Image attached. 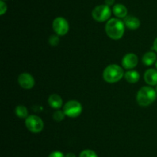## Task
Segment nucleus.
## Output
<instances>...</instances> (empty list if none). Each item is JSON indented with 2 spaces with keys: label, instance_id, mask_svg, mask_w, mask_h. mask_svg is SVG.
<instances>
[{
  "label": "nucleus",
  "instance_id": "1",
  "mask_svg": "<svg viewBox=\"0 0 157 157\" xmlns=\"http://www.w3.org/2000/svg\"><path fill=\"white\" fill-rule=\"evenodd\" d=\"M106 33L110 38L114 40L120 39L125 32V24L118 18H110L105 26Z\"/></svg>",
  "mask_w": 157,
  "mask_h": 157
},
{
  "label": "nucleus",
  "instance_id": "2",
  "mask_svg": "<svg viewBox=\"0 0 157 157\" xmlns=\"http://www.w3.org/2000/svg\"><path fill=\"white\" fill-rule=\"evenodd\" d=\"M156 99V92L150 86H144L137 92L136 100L140 106H147L151 105Z\"/></svg>",
  "mask_w": 157,
  "mask_h": 157
},
{
  "label": "nucleus",
  "instance_id": "3",
  "mask_svg": "<svg viewBox=\"0 0 157 157\" xmlns=\"http://www.w3.org/2000/svg\"><path fill=\"white\" fill-rule=\"evenodd\" d=\"M124 70L120 66L116 64L109 65L103 72V78L109 83H114L120 81L124 76Z\"/></svg>",
  "mask_w": 157,
  "mask_h": 157
},
{
  "label": "nucleus",
  "instance_id": "4",
  "mask_svg": "<svg viewBox=\"0 0 157 157\" xmlns=\"http://www.w3.org/2000/svg\"><path fill=\"white\" fill-rule=\"evenodd\" d=\"M111 15V10L110 6L107 5H101L94 9L92 11V17L97 22H103L110 18Z\"/></svg>",
  "mask_w": 157,
  "mask_h": 157
},
{
  "label": "nucleus",
  "instance_id": "5",
  "mask_svg": "<svg viewBox=\"0 0 157 157\" xmlns=\"http://www.w3.org/2000/svg\"><path fill=\"white\" fill-rule=\"evenodd\" d=\"M82 106L76 100H70L64 106L63 111L64 114L71 118H76L82 112Z\"/></svg>",
  "mask_w": 157,
  "mask_h": 157
},
{
  "label": "nucleus",
  "instance_id": "6",
  "mask_svg": "<svg viewBox=\"0 0 157 157\" xmlns=\"http://www.w3.org/2000/svg\"><path fill=\"white\" fill-rule=\"evenodd\" d=\"M25 126L30 132L38 133L44 129V123L40 117L35 115H29L25 119Z\"/></svg>",
  "mask_w": 157,
  "mask_h": 157
},
{
  "label": "nucleus",
  "instance_id": "7",
  "mask_svg": "<svg viewBox=\"0 0 157 157\" xmlns=\"http://www.w3.org/2000/svg\"><path fill=\"white\" fill-rule=\"evenodd\" d=\"M52 27L55 33L61 36L66 35L69 31L68 22L63 17H58L55 18L52 23Z\"/></svg>",
  "mask_w": 157,
  "mask_h": 157
},
{
  "label": "nucleus",
  "instance_id": "8",
  "mask_svg": "<svg viewBox=\"0 0 157 157\" xmlns=\"http://www.w3.org/2000/svg\"><path fill=\"white\" fill-rule=\"evenodd\" d=\"M18 82L20 86L25 89H30L35 86V79H34L33 76L27 72L20 74L18 78Z\"/></svg>",
  "mask_w": 157,
  "mask_h": 157
},
{
  "label": "nucleus",
  "instance_id": "9",
  "mask_svg": "<svg viewBox=\"0 0 157 157\" xmlns=\"http://www.w3.org/2000/svg\"><path fill=\"white\" fill-rule=\"evenodd\" d=\"M138 64V57L134 53H128L124 56L122 65L125 69H132Z\"/></svg>",
  "mask_w": 157,
  "mask_h": 157
},
{
  "label": "nucleus",
  "instance_id": "10",
  "mask_svg": "<svg viewBox=\"0 0 157 157\" xmlns=\"http://www.w3.org/2000/svg\"><path fill=\"white\" fill-rule=\"evenodd\" d=\"M144 80L150 86L157 85V71L156 69H150L146 71L144 74Z\"/></svg>",
  "mask_w": 157,
  "mask_h": 157
},
{
  "label": "nucleus",
  "instance_id": "11",
  "mask_svg": "<svg viewBox=\"0 0 157 157\" xmlns=\"http://www.w3.org/2000/svg\"><path fill=\"white\" fill-rule=\"evenodd\" d=\"M124 24L127 28H129L131 30H136L140 26V21L136 17L129 15V16H127L125 18Z\"/></svg>",
  "mask_w": 157,
  "mask_h": 157
},
{
  "label": "nucleus",
  "instance_id": "12",
  "mask_svg": "<svg viewBox=\"0 0 157 157\" xmlns=\"http://www.w3.org/2000/svg\"><path fill=\"white\" fill-rule=\"evenodd\" d=\"M48 104L50 105L51 107L55 109H60L63 104L62 99L58 94H52V95H51L49 96L48 99Z\"/></svg>",
  "mask_w": 157,
  "mask_h": 157
},
{
  "label": "nucleus",
  "instance_id": "13",
  "mask_svg": "<svg viewBox=\"0 0 157 157\" xmlns=\"http://www.w3.org/2000/svg\"><path fill=\"white\" fill-rule=\"evenodd\" d=\"M113 12L118 18H126L127 15V9L122 4H117L113 6Z\"/></svg>",
  "mask_w": 157,
  "mask_h": 157
},
{
  "label": "nucleus",
  "instance_id": "14",
  "mask_svg": "<svg viewBox=\"0 0 157 157\" xmlns=\"http://www.w3.org/2000/svg\"><path fill=\"white\" fill-rule=\"evenodd\" d=\"M124 76H125L126 80L130 83H136L140 79V74L138 73L137 71H128L126 72Z\"/></svg>",
  "mask_w": 157,
  "mask_h": 157
},
{
  "label": "nucleus",
  "instance_id": "15",
  "mask_svg": "<svg viewBox=\"0 0 157 157\" xmlns=\"http://www.w3.org/2000/svg\"><path fill=\"white\" fill-rule=\"evenodd\" d=\"M156 61V55L153 52H149L143 56V62L146 66H152Z\"/></svg>",
  "mask_w": 157,
  "mask_h": 157
},
{
  "label": "nucleus",
  "instance_id": "16",
  "mask_svg": "<svg viewBox=\"0 0 157 157\" xmlns=\"http://www.w3.org/2000/svg\"><path fill=\"white\" fill-rule=\"evenodd\" d=\"M15 114L18 117L21 119L27 118L29 115V112L25 106H18L15 108Z\"/></svg>",
  "mask_w": 157,
  "mask_h": 157
},
{
  "label": "nucleus",
  "instance_id": "17",
  "mask_svg": "<svg viewBox=\"0 0 157 157\" xmlns=\"http://www.w3.org/2000/svg\"><path fill=\"white\" fill-rule=\"evenodd\" d=\"M65 115H66L64 114V111L58 110V111H56V112H54L53 119H54V120L56 122H61L62 120H64Z\"/></svg>",
  "mask_w": 157,
  "mask_h": 157
},
{
  "label": "nucleus",
  "instance_id": "18",
  "mask_svg": "<svg viewBox=\"0 0 157 157\" xmlns=\"http://www.w3.org/2000/svg\"><path fill=\"white\" fill-rule=\"evenodd\" d=\"M79 157H98L96 152L91 149H84L80 153Z\"/></svg>",
  "mask_w": 157,
  "mask_h": 157
},
{
  "label": "nucleus",
  "instance_id": "19",
  "mask_svg": "<svg viewBox=\"0 0 157 157\" xmlns=\"http://www.w3.org/2000/svg\"><path fill=\"white\" fill-rule=\"evenodd\" d=\"M48 41H49V43H50L52 46H58V43H59V41H60L59 37H58V35H52L50 36Z\"/></svg>",
  "mask_w": 157,
  "mask_h": 157
},
{
  "label": "nucleus",
  "instance_id": "20",
  "mask_svg": "<svg viewBox=\"0 0 157 157\" xmlns=\"http://www.w3.org/2000/svg\"><path fill=\"white\" fill-rule=\"evenodd\" d=\"M6 11H7V6L2 0H1L0 1V15H4Z\"/></svg>",
  "mask_w": 157,
  "mask_h": 157
},
{
  "label": "nucleus",
  "instance_id": "21",
  "mask_svg": "<svg viewBox=\"0 0 157 157\" xmlns=\"http://www.w3.org/2000/svg\"><path fill=\"white\" fill-rule=\"evenodd\" d=\"M48 157H65V155L60 151H55V152H52L48 155Z\"/></svg>",
  "mask_w": 157,
  "mask_h": 157
},
{
  "label": "nucleus",
  "instance_id": "22",
  "mask_svg": "<svg viewBox=\"0 0 157 157\" xmlns=\"http://www.w3.org/2000/svg\"><path fill=\"white\" fill-rule=\"evenodd\" d=\"M114 2H115V0H105L106 5L108 6H112V5H113Z\"/></svg>",
  "mask_w": 157,
  "mask_h": 157
},
{
  "label": "nucleus",
  "instance_id": "23",
  "mask_svg": "<svg viewBox=\"0 0 157 157\" xmlns=\"http://www.w3.org/2000/svg\"><path fill=\"white\" fill-rule=\"evenodd\" d=\"M153 49H154V50L157 52V38H156V39H155L154 42H153Z\"/></svg>",
  "mask_w": 157,
  "mask_h": 157
},
{
  "label": "nucleus",
  "instance_id": "24",
  "mask_svg": "<svg viewBox=\"0 0 157 157\" xmlns=\"http://www.w3.org/2000/svg\"><path fill=\"white\" fill-rule=\"evenodd\" d=\"M65 157H76V156H75V155L73 153V152H68V153L65 155Z\"/></svg>",
  "mask_w": 157,
  "mask_h": 157
},
{
  "label": "nucleus",
  "instance_id": "25",
  "mask_svg": "<svg viewBox=\"0 0 157 157\" xmlns=\"http://www.w3.org/2000/svg\"><path fill=\"white\" fill-rule=\"evenodd\" d=\"M156 69H157V61L156 62Z\"/></svg>",
  "mask_w": 157,
  "mask_h": 157
},
{
  "label": "nucleus",
  "instance_id": "26",
  "mask_svg": "<svg viewBox=\"0 0 157 157\" xmlns=\"http://www.w3.org/2000/svg\"><path fill=\"white\" fill-rule=\"evenodd\" d=\"M156 90H157V87H156Z\"/></svg>",
  "mask_w": 157,
  "mask_h": 157
}]
</instances>
